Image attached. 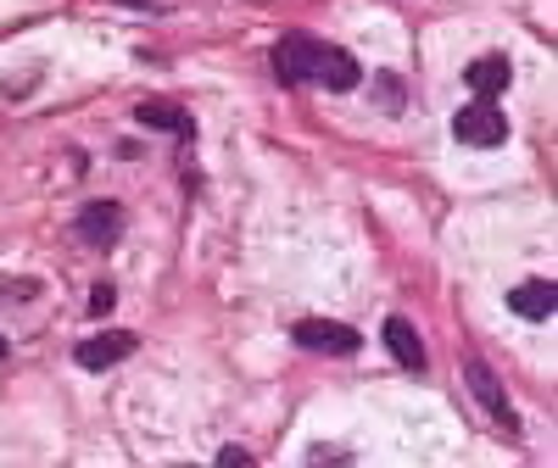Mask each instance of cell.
<instances>
[{"label":"cell","instance_id":"5b68a950","mask_svg":"<svg viewBox=\"0 0 558 468\" xmlns=\"http://www.w3.org/2000/svg\"><path fill=\"white\" fill-rule=\"evenodd\" d=\"M313 62H318V39H307V34H291V39L274 45V73L286 84H307Z\"/></svg>","mask_w":558,"mask_h":468},{"label":"cell","instance_id":"6da1fadb","mask_svg":"<svg viewBox=\"0 0 558 468\" xmlns=\"http://www.w3.org/2000/svg\"><path fill=\"white\" fill-rule=\"evenodd\" d=\"M452 139H458V146H475V151L502 146V139H508V118H502L492 101H475V107H463V112L452 118Z\"/></svg>","mask_w":558,"mask_h":468},{"label":"cell","instance_id":"3957f363","mask_svg":"<svg viewBox=\"0 0 558 468\" xmlns=\"http://www.w3.org/2000/svg\"><path fill=\"white\" fill-rule=\"evenodd\" d=\"M463 373H470V391H475V402L492 412V424H502L508 435H520V418H514V407H508V396H502V385H497V373H492L486 362H470Z\"/></svg>","mask_w":558,"mask_h":468},{"label":"cell","instance_id":"9c48e42d","mask_svg":"<svg viewBox=\"0 0 558 468\" xmlns=\"http://www.w3.org/2000/svg\"><path fill=\"white\" fill-rule=\"evenodd\" d=\"M463 78H470V89H475L481 101H492V96H502V89H508V78H514V67H508V57H475V62H470V73H463Z\"/></svg>","mask_w":558,"mask_h":468},{"label":"cell","instance_id":"7a4b0ae2","mask_svg":"<svg viewBox=\"0 0 558 468\" xmlns=\"http://www.w3.org/2000/svg\"><path fill=\"white\" fill-rule=\"evenodd\" d=\"M296 341L307 352H330V357H352L363 346V335L352 330V323H330V318H302L296 323Z\"/></svg>","mask_w":558,"mask_h":468},{"label":"cell","instance_id":"7c38bea8","mask_svg":"<svg viewBox=\"0 0 558 468\" xmlns=\"http://www.w3.org/2000/svg\"><path fill=\"white\" fill-rule=\"evenodd\" d=\"M112 301H118V291H112V285H96V291H89V312H96V318H101V312H112Z\"/></svg>","mask_w":558,"mask_h":468},{"label":"cell","instance_id":"30bf717a","mask_svg":"<svg viewBox=\"0 0 558 468\" xmlns=\"http://www.w3.org/2000/svg\"><path fill=\"white\" fill-rule=\"evenodd\" d=\"M386 346L402 368H425V341H418V330L408 318H386Z\"/></svg>","mask_w":558,"mask_h":468},{"label":"cell","instance_id":"5bb4252c","mask_svg":"<svg viewBox=\"0 0 558 468\" xmlns=\"http://www.w3.org/2000/svg\"><path fill=\"white\" fill-rule=\"evenodd\" d=\"M0 357H7V341H0Z\"/></svg>","mask_w":558,"mask_h":468},{"label":"cell","instance_id":"8992f818","mask_svg":"<svg viewBox=\"0 0 558 468\" xmlns=\"http://www.w3.org/2000/svg\"><path fill=\"white\" fill-rule=\"evenodd\" d=\"M129 352H134V335H129V330H101V335H89V341L78 346V368L101 373V368L123 362Z\"/></svg>","mask_w":558,"mask_h":468},{"label":"cell","instance_id":"ba28073f","mask_svg":"<svg viewBox=\"0 0 558 468\" xmlns=\"http://www.w3.org/2000/svg\"><path fill=\"white\" fill-rule=\"evenodd\" d=\"M508 307H514L520 318H531V323H542L558 307V285H553V279H525V285L508 296Z\"/></svg>","mask_w":558,"mask_h":468},{"label":"cell","instance_id":"277c9868","mask_svg":"<svg viewBox=\"0 0 558 468\" xmlns=\"http://www.w3.org/2000/svg\"><path fill=\"white\" fill-rule=\"evenodd\" d=\"M118 234H123V207H118V201H89V207L78 212V241H84V246L107 251V246H118Z\"/></svg>","mask_w":558,"mask_h":468},{"label":"cell","instance_id":"4fadbf2b","mask_svg":"<svg viewBox=\"0 0 558 468\" xmlns=\"http://www.w3.org/2000/svg\"><path fill=\"white\" fill-rule=\"evenodd\" d=\"M218 463H223V468H252V452H246V446H223Z\"/></svg>","mask_w":558,"mask_h":468},{"label":"cell","instance_id":"8fae6325","mask_svg":"<svg viewBox=\"0 0 558 468\" xmlns=\"http://www.w3.org/2000/svg\"><path fill=\"white\" fill-rule=\"evenodd\" d=\"M134 118L146 123V128H162V134H191V118H184L173 101H140Z\"/></svg>","mask_w":558,"mask_h":468},{"label":"cell","instance_id":"52a82bcc","mask_svg":"<svg viewBox=\"0 0 558 468\" xmlns=\"http://www.w3.org/2000/svg\"><path fill=\"white\" fill-rule=\"evenodd\" d=\"M357 62L341 51V45H318V62H313V84L324 89H357Z\"/></svg>","mask_w":558,"mask_h":468}]
</instances>
